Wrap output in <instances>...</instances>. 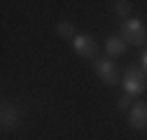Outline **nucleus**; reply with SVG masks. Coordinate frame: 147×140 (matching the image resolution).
Wrapping results in <instances>:
<instances>
[{
	"label": "nucleus",
	"instance_id": "1",
	"mask_svg": "<svg viewBox=\"0 0 147 140\" xmlns=\"http://www.w3.org/2000/svg\"><path fill=\"white\" fill-rule=\"evenodd\" d=\"M145 77H147V75L142 73L138 65H128L126 73L121 75V86H124L126 96H131V98L142 96L145 89H147V79H145Z\"/></svg>",
	"mask_w": 147,
	"mask_h": 140
},
{
	"label": "nucleus",
	"instance_id": "2",
	"mask_svg": "<svg viewBox=\"0 0 147 140\" xmlns=\"http://www.w3.org/2000/svg\"><path fill=\"white\" fill-rule=\"evenodd\" d=\"M121 38L133 47H142L147 42V28L140 19H126L121 24Z\"/></svg>",
	"mask_w": 147,
	"mask_h": 140
},
{
	"label": "nucleus",
	"instance_id": "3",
	"mask_svg": "<svg viewBox=\"0 0 147 140\" xmlns=\"http://www.w3.org/2000/svg\"><path fill=\"white\" fill-rule=\"evenodd\" d=\"M94 73H96V75L100 77V82L107 84V86H115V84L121 82L117 65H115L112 61H107V59H98V61H94Z\"/></svg>",
	"mask_w": 147,
	"mask_h": 140
},
{
	"label": "nucleus",
	"instance_id": "4",
	"mask_svg": "<svg viewBox=\"0 0 147 140\" xmlns=\"http://www.w3.org/2000/svg\"><path fill=\"white\" fill-rule=\"evenodd\" d=\"M70 44H72V49H75V54H77L80 59H94V56L98 54L96 40L91 38V35H86V33H77V38L72 40Z\"/></svg>",
	"mask_w": 147,
	"mask_h": 140
},
{
	"label": "nucleus",
	"instance_id": "5",
	"mask_svg": "<svg viewBox=\"0 0 147 140\" xmlns=\"http://www.w3.org/2000/svg\"><path fill=\"white\" fill-rule=\"evenodd\" d=\"M128 124L136 131L147 129V103L145 100H138V103L131 105V110H128Z\"/></svg>",
	"mask_w": 147,
	"mask_h": 140
},
{
	"label": "nucleus",
	"instance_id": "6",
	"mask_svg": "<svg viewBox=\"0 0 147 140\" xmlns=\"http://www.w3.org/2000/svg\"><path fill=\"white\" fill-rule=\"evenodd\" d=\"M0 124H3L5 131H12L19 126V108H14V105H3V112H0Z\"/></svg>",
	"mask_w": 147,
	"mask_h": 140
},
{
	"label": "nucleus",
	"instance_id": "7",
	"mask_svg": "<svg viewBox=\"0 0 147 140\" xmlns=\"http://www.w3.org/2000/svg\"><path fill=\"white\" fill-rule=\"evenodd\" d=\"M105 51H107V56H121L124 51H126V40L121 38V35H110V38L105 40Z\"/></svg>",
	"mask_w": 147,
	"mask_h": 140
},
{
	"label": "nucleus",
	"instance_id": "8",
	"mask_svg": "<svg viewBox=\"0 0 147 140\" xmlns=\"http://www.w3.org/2000/svg\"><path fill=\"white\" fill-rule=\"evenodd\" d=\"M56 33L61 35L63 40H75L77 38V30H75V24H70V21H59L56 24Z\"/></svg>",
	"mask_w": 147,
	"mask_h": 140
},
{
	"label": "nucleus",
	"instance_id": "9",
	"mask_svg": "<svg viewBox=\"0 0 147 140\" xmlns=\"http://www.w3.org/2000/svg\"><path fill=\"white\" fill-rule=\"evenodd\" d=\"M115 7V14L121 16V19H131V9H133V3H128V0H117V3H112Z\"/></svg>",
	"mask_w": 147,
	"mask_h": 140
},
{
	"label": "nucleus",
	"instance_id": "10",
	"mask_svg": "<svg viewBox=\"0 0 147 140\" xmlns=\"http://www.w3.org/2000/svg\"><path fill=\"white\" fill-rule=\"evenodd\" d=\"M131 105H133V103H131V96H126V94L117 100V108H119V110H131Z\"/></svg>",
	"mask_w": 147,
	"mask_h": 140
},
{
	"label": "nucleus",
	"instance_id": "11",
	"mask_svg": "<svg viewBox=\"0 0 147 140\" xmlns=\"http://www.w3.org/2000/svg\"><path fill=\"white\" fill-rule=\"evenodd\" d=\"M140 63H142V73L147 75V49L142 51V56H140Z\"/></svg>",
	"mask_w": 147,
	"mask_h": 140
}]
</instances>
